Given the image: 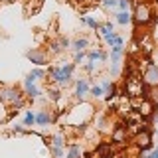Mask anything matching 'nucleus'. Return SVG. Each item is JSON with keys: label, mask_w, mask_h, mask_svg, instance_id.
<instances>
[{"label": "nucleus", "mask_w": 158, "mask_h": 158, "mask_svg": "<svg viewBox=\"0 0 158 158\" xmlns=\"http://www.w3.org/2000/svg\"><path fill=\"white\" fill-rule=\"evenodd\" d=\"M73 73H75V63L73 61H63L61 65H53L48 69V75L56 87H67L73 83Z\"/></svg>", "instance_id": "nucleus-1"}, {"label": "nucleus", "mask_w": 158, "mask_h": 158, "mask_svg": "<svg viewBox=\"0 0 158 158\" xmlns=\"http://www.w3.org/2000/svg\"><path fill=\"white\" fill-rule=\"evenodd\" d=\"M97 34H99V38H101L109 48H113V46H125V40H123V36H118V34L115 32V26H113L111 20L103 22L101 26L97 28Z\"/></svg>", "instance_id": "nucleus-2"}, {"label": "nucleus", "mask_w": 158, "mask_h": 158, "mask_svg": "<svg viewBox=\"0 0 158 158\" xmlns=\"http://www.w3.org/2000/svg\"><path fill=\"white\" fill-rule=\"evenodd\" d=\"M132 20L138 24V26H146L148 22H154V12L150 10V6H148L146 2H142V4H136V8H135V14H132Z\"/></svg>", "instance_id": "nucleus-3"}, {"label": "nucleus", "mask_w": 158, "mask_h": 158, "mask_svg": "<svg viewBox=\"0 0 158 158\" xmlns=\"http://www.w3.org/2000/svg\"><path fill=\"white\" fill-rule=\"evenodd\" d=\"M49 152H52L53 158H65V140H63V135H53L52 142H49Z\"/></svg>", "instance_id": "nucleus-4"}, {"label": "nucleus", "mask_w": 158, "mask_h": 158, "mask_svg": "<svg viewBox=\"0 0 158 158\" xmlns=\"http://www.w3.org/2000/svg\"><path fill=\"white\" fill-rule=\"evenodd\" d=\"M26 57H28L36 67H44V65H48V52H44V49L32 48L30 52H26Z\"/></svg>", "instance_id": "nucleus-5"}, {"label": "nucleus", "mask_w": 158, "mask_h": 158, "mask_svg": "<svg viewBox=\"0 0 158 158\" xmlns=\"http://www.w3.org/2000/svg\"><path fill=\"white\" fill-rule=\"evenodd\" d=\"M24 95L30 99H38L42 95V89L38 87V81L30 75H26V79H24Z\"/></svg>", "instance_id": "nucleus-6"}, {"label": "nucleus", "mask_w": 158, "mask_h": 158, "mask_svg": "<svg viewBox=\"0 0 158 158\" xmlns=\"http://www.w3.org/2000/svg\"><path fill=\"white\" fill-rule=\"evenodd\" d=\"M20 97H24V95L18 91L16 87H2V89H0V101H2V103L14 105V103H16Z\"/></svg>", "instance_id": "nucleus-7"}, {"label": "nucleus", "mask_w": 158, "mask_h": 158, "mask_svg": "<svg viewBox=\"0 0 158 158\" xmlns=\"http://www.w3.org/2000/svg\"><path fill=\"white\" fill-rule=\"evenodd\" d=\"M73 87H75V97L81 101V99H85L89 95V87H91V81H89L87 77H79L73 81Z\"/></svg>", "instance_id": "nucleus-8"}, {"label": "nucleus", "mask_w": 158, "mask_h": 158, "mask_svg": "<svg viewBox=\"0 0 158 158\" xmlns=\"http://www.w3.org/2000/svg\"><path fill=\"white\" fill-rule=\"evenodd\" d=\"M85 59H89V61H95V63H107L109 61V53L105 52L103 48H91V49H87V57Z\"/></svg>", "instance_id": "nucleus-9"}, {"label": "nucleus", "mask_w": 158, "mask_h": 158, "mask_svg": "<svg viewBox=\"0 0 158 158\" xmlns=\"http://www.w3.org/2000/svg\"><path fill=\"white\" fill-rule=\"evenodd\" d=\"M52 121H53V117H52V113H49L48 109H40V111H36V127L46 128L48 125H52Z\"/></svg>", "instance_id": "nucleus-10"}, {"label": "nucleus", "mask_w": 158, "mask_h": 158, "mask_svg": "<svg viewBox=\"0 0 158 158\" xmlns=\"http://www.w3.org/2000/svg\"><path fill=\"white\" fill-rule=\"evenodd\" d=\"M144 83L150 87H158V65H148V71L144 73Z\"/></svg>", "instance_id": "nucleus-11"}, {"label": "nucleus", "mask_w": 158, "mask_h": 158, "mask_svg": "<svg viewBox=\"0 0 158 158\" xmlns=\"http://www.w3.org/2000/svg\"><path fill=\"white\" fill-rule=\"evenodd\" d=\"M89 48V40L87 38H75L71 44H69V49L71 52H87Z\"/></svg>", "instance_id": "nucleus-12"}, {"label": "nucleus", "mask_w": 158, "mask_h": 158, "mask_svg": "<svg viewBox=\"0 0 158 158\" xmlns=\"http://www.w3.org/2000/svg\"><path fill=\"white\" fill-rule=\"evenodd\" d=\"M81 156H83V148L77 142H73L65 148V158H81Z\"/></svg>", "instance_id": "nucleus-13"}, {"label": "nucleus", "mask_w": 158, "mask_h": 158, "mask_svg": "<svg viewBox=\"0 0 158 158\" xmlns=\"http://www.w3.org/2000/svg\"><path fill=\"white\" fill-rule=\"evenodd\" d=\"M115 20L121 24V26H127V24H131V22H132L131 10H118V12L115 14Z\"/></svg>", "instance_id": "nucleus-14"}, {"label": "nucleus", "mask_w": 158, "mask_h": 158, "mask_svg": "<svg viewBox=\"0 0 158 158\" xmlns=\"http://www.w3.org/2000/svg\"><path fill=\"white\" fill-rule=\"evenodd\" d=\"M22 125H24V127H36V111H32V109H26V111H24Z\"/></svg>", "instance_id": "nucleus-15"}, {"label": "nucleus", "mask_w": 158, "mask_h": 158, "mask_svg": "<svg viewBox=\"0 0 158 158\" xmlns=\"http://www.w3.org/2000/svg\"><path fill=\"white\" fill-rule=\"evenodd\" d=\"M79 22L85 24V26H89V28L93 30V32H97V28L101 26V24L97 22V18H93V16H79Z\"/></svg>", "instance_id": "nucleus-16"}, {"label": "nucleus", "mask_w": 158, "mask_h": 158, "mask_svg": "<svg viewBox=\"0 0 158 158\" xmlns=\"http://www.w3.org/2000/svg\"><path fill=\"white\" fill-rule=\"evenodd\" d=\"M28 75H30V77H34L36 81H40V79H46V77H48V71H46L44 67H34L32 71L28 73Z\"/></svg>", "instance_id": "nucleus-17"}, {"label": "nucleus", "mask_w": 158, "mask_h": 158, "mask_svg": "<svg viewBox=\"0 0 158 158\" xmlns=\"http://www.w3.org/2000/svg\"><path fill=\"white\" fill-rule=\"evenodd\" d=\"M89 95H91L93 99H101L103 95H105V91L101 89V85H99V83H95V85L89 87Z\"/></svg>", "instance_id": "nucleus-18"}, {"label": "nucleus", "mask_w": 158, "mask_h": 158, "mask_svg": "<svg viewBox=\"0 0 158 158\" xmlns=\"http://www.w3.org/2000/svg\"><path fill=\"white\" fill-rule=\"evenodd\" d=\"M48 99L53 103H57L59 99H61V91H59V87H49L48 89Z\"/></svg>", "instance_id": "nucleus-19"}, {"label": "nucleus", "mask_w": 158, "mask_h": 158, "mask_svg": "<svg viewBox=\"0 0 158 158\" xmlns=\"http://www.w3.org/2000/svg\"><path fill=\"white\" fill-rule=\"evenodd\" d=\"M48 52H52V53H61L63 52V46H61V40H53V42H49V48H48Z\"/></svg>", "instance_id": "nucleus-20"}, {"label": "nucleus", "mask_w": 158, "mask_h": 158, "mask_svg": "<svg viewBox=\"0 0 158 158\" xmlns=\"http://www.w3.org/2000/svg\"><path fill=\"white\" fill-rule=\"evenodd\" d=\"M83 69H85L87 73H95L97 69H99V63H95V61H89V59H85V63H83Z\"/></svg>", "instance_id": "nucleus-21"}, {"label": "nucleus", "mask_w": 158, "mask_h": 158, "mask_svg": "<svg viewBox=\"0 0 158 158\" xmlns=\"http://www.w3.org/2000/svg\"><path fill=\"white\" fill-rule=\"evenodd\" d=\"M85 57H87V52H73V63H83L85 61Z\"/></svg>", "instance_id": "nucleus-22"}, {"label": "nucleus", "mask_w": 158, "mask_h": 158, "mask_svg": "<svg viewBox=\"0 0 158 158\" xmlns=\"http://www.w3.org/2000/svg\"><path fill=\"white\" fill-rule=\"evenodd\" d=\"M103 8H107V10H113V8H117V4H118V0H103Z\"/></svg>", "instance_id": "nucleus-23"}, {"label": "nucleus", "mask_w": 158, "mask_h": 158, "mask_svg": "<svg viewBox=\"0 0 158 158\" xmlns=\"http://www.w3.org/2000/svg\"><path fill=\"white\" fill-rule=\"evenodd\" d=\"M150 109H152V105H150V103H142V105H140V115H144V117H148V115H150Z\"/></svg>", "instance_id": "nucleus-24"}, {"label": "nucleus", "mask_w": 158, "mask_h": 158, "mask_svg": "<svg viewBox=\"0 0 158 158\" xmlns=\"http://www.w3.org/2000/svg\"><path fill=\"white\" fill-rule=\"evenodd\" d=\"M131 4H132V0H118L117 8L118 10H128V8H131Z\"/></svg>", "instance_id": "nucleus-25"}, {"label": "nucleus", "mask_w": 158, "mask_h": 158, "mask_svg": "<svg viewBox=\"0 0 158 158\" xmlns=\"http://www.w3.org/2000/svg\"><path fill=\"white\" fill-rule=\"evenodd\" d=\"M12 132H20V135H26L28 132V128L24 127V125H12V128H10Z\"/></svg>", "instance_id": "nucleus-26"}, {"label": "nucleus", "mask_w": 158, "mask_h": 158, "mask_svg": "<svg viewBox=\"0 0 158 158\" xmlns=\"http://www.w3.org/2000/svg\"><path fill=\"white\" fill-rule=\"evenodd\" d=\"M24 105H26V99H24V97H20L18 101H16V103H14V105H12V107H14V109H22Z\"/></svg>", "instance_id": "nucleus-27"}, {"label": "nucleus", "mask_w": 158, "mask_h": 158, "mask_svg": "<svg viewBox=\"0 0 158 158\" xmlns=\"http://www.w3.org/2000/svg\"><path fill=\"white\" fill-rule=\"evenodd\" d=\"M154 38L158 40V18L154 20Z\"/></svg>", "instance_id": "nucleus-28"}, {"label": "nucleus", "mask_w": 158, "mask_h": 158, "mask_svg": "<svg viewBox=\"0 0 158 158\" xmlns=\"http://www.w3.org/2000/svg\"><path fill=\"white\" fill-rule=\"evenodd\" d=\"M154 132H158V125H156V127H154Z\"/></svg>", "instance_id": "nucleus-29"}]
</instances>
